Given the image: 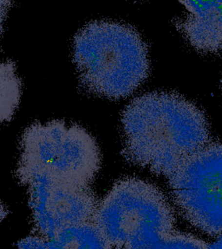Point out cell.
<instances>
[{
    "mask_svg": "<svg viewBox=\"0 0 222 249\" xmlns=\"http://www.w3.org/2000/svg\"><path fill=\"white\" fill-rule=\"evenodd\" d=\"M121 121L125 160L168 178L211 143L205 113L178 93L141 94L123 109Z\"/></svg>",
    "mask_w": 222,
    "mask_h": 249,
    "instance_id": "obj_1",
    "label": "cell"
},
{
    "mask_svg": "<svg viewBox=\"0 0 222 249\" xmlns=\"http://www.w3.org/2000/svg\"><path fill=\"white\" fill-rule=\"evenodd\" d=\"M72 49L79 82L95 95L128 97L149 75L147 43L129 24L91 21L76 34Z\"/></svg>",
    "mask_w": 222,
    "mask_h": 249,
    "instance_id": "obj_2",
    "label": "cell"
},
{
    "mask_svg": "<svg viewBox=\"0 0 222 249\" xmlns=\"http://www.w3.org/2000/svg\"><path fill=\"white\" fill-rule=\"evenodd\" d=\"M97 221L112 249H141L173 232L176 216L158 187L126 178L100 201Z\"/></svg>",
    "mask_w": 222,
    "mask_h": 249,
    "instance_id": "obj_3",
    "label": "cell"
},
{
    "mask_svg": "<svg viewBox=\"0 0 222 249\" xmlns=\"http://www.w3.org/2000/svg\"><path fill=\"white\" fill-rule=\"evenodd\" d=\"M101 164L100 148L90 132L79 124L54 120L24 129L16 170L43 172L62 182L91 186Z\"/></svg>",
    "mask_w": 222,
    "mask_h": 249,
    "instance_id": "obj_4",
    "label": "cell"
},
{
    "mask_svg": "<svg viewBox=\"0 0 222 249\" xmlns=\"http://www.w3.org/2000/svg\"><path fill=\"white\" fill-rule=\"evenodd\" d=\"M174 202L187 222L222 236V143H212L168 178Z\"/></svg>",
    "mask_w": 222,
    "mask_h": 249,
    "instance_id": "obj_5",
    "label": "cell"
},
{
    "mask_svg": "<svg viewBox=\"0 0 222 249\" xmlns=\"http://www.w3.org/2000/svg\"><path fill=\"white\" fill-rule=\"evenodd\" d=\"M185 12L176 29L202 54L222 53V1H182Z\"/></svg>",
    "mask_w": 222,
    "mask_h": 249,
    "instance_id": "obj_6",
    "label": "cell"
},
{
    "mask_svg": "<svg viewBox=\"0 0 222 249\" xmlns=\"http://www.w3.org/2000/svg\"><path fill=\"white\" fill-rule=\"evenodd\" d=\"M17 246L19 249H113L97 220L63 227L45 237L28 235Z\"/></svg>",
    "mask_w": 222,
    "mask_h": 249,
    "instance_id": "obj_7",
    "label": "cell"
},
{
    "mask_svg": "<svg viewBox=\"0 0 222 249\" xmlns=\"http://www.w3.org/2000/svg\"><path fill=\"white\" fill-rule=\"evenodd\" d=\"M22 96V80L12 60L0 61V123L12 121Z\"/></svg>",
    "mask_w": 222,
    "mask_h": 249,
    "instance_id": "obj_8",
    "label": "cell"
},
{
    "mask_svg": "<svg viewBox=\"0 0 222 249\" xmlns=\"http://www.w3.org/2000/svg\"><path fill=\"white\" fill-rule=\"evenodd\" d=\"M209 246L200 238L174 230L141 249H209Z\"/></svg>",
    "mask_w": 222,
    "mask_h": 249,
    "instance_id": "obj_9",
    "label": "cell"
},
{
    "mask_svg": "<svg viewBox=\"0 0 222 249\" xmlns=\"http://www.w3.org/2000/svg\"><path fill=\"white\" fill-rule=\"evenodd\" d=\"M13 2L11 1H0V36L4 33V21L7 18L8 12L11 10Z\"/></svg>",
    "mask_w": 222,
    "mask_h": 249,
    "instance_id": "obj_10",
    "label": "cell"
},
{
    "mask_svg": "<svg viewBox=\"0 0 222 249\" xmlns=\"http://www.w3.org/2000/svg\"><path fill=\"white\" fill-rule=\"evenodd\" d=\"M8 214H9V210L7 207L5 206L4 203L0 202V222L7 216Z\"/></svg>",
    "mask_w": 222,
    "mask_h": 249,
    "instance_id": "obj_11",
    "label": "cell"
},
{
    "mask_svg": "<svg viewBox=\"0 0 222 249\" xmlns=\"http://www.w3.org/2000/svg\"><path fill=\"white\" fill-rule=\"evenodd\" d=\"M209 249H222V236L209 246Z\"/></svg>",
    "mask_w": 222,
    "mask_h": 249,
    "instance_id": "obj_12",
    "label": "cell"
},
{
    "mask_svg": "<svg viewBox=\"0 0 222 249\" xmlns=\"http://www.w3.org/2000/svg\"></svg>",
    "mask_w": 222,
    "mask_h": 249,
    "instance_id": "obj_13",
    "label": "cell"
}]
</instances>
